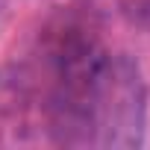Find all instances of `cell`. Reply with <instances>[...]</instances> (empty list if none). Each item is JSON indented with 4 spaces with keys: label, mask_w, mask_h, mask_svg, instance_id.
<instances>
[{
    "label": "cell",
    "mask_w": 150,
    "mask_h": 150,
    "mask_svg": "<svg viewBox=\"0 0 150 150\" xmlns=\"http://www.w3.org/2000/svg\"><path fill=\"white\" fill-rule=\"evenodd\" d=\"M129 6L144 24H150V0H129Z\"/></svg>",
    "instance_id": "obj_1"
}]
</instances>
